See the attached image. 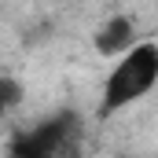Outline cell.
<instances>
[{"label": "cell", "mask_w": 158, "mask_h": 158, "mask_svg": "<svg viewBox=\"0 0 158 158\" xmlns=\"http://www.w3.org/2000/svg\"><path fill=\"white\" fill-rule=\"evenodd\" d=\"M155 77H158V44L143 40V44L129 48L125 59L110 70V77L103 85V114H114L121 107L136 103L140 96H147Z\"/></svg>", "instance_id": "obj_1"}, {"label": "cell", "mask_w": 158, "mask_h": 158, "mask_svg": "<svg viewBox=\"0 0 158 158\" xmlns=\"http://www.w3.org/2000/svg\"><path fill=\"white\" fill-rule=\"evenodd\" d=\"M81 140V125L74 114H59V118L40 121L37 129L15 136L7 158H74Z\"/></svg>", "instance_id": "obj_2"}, {"label": "cell", "mask_w": 158, "mask_h": 158, "mask_svg": "<svg viewBox=\"0 0 158 158\" xmlns=\"http://www.w3.org/2000/svg\"><path fill=\"white\" fill-rule=\"evenodd\" d=\"M132 22L129 19H110L99 33H96V48L103 52V55H125L129 52V44H132Z\"/></svg>", "instance_id": "obj_3"}, {"label": "cell", "mask_w": 158, "mask_h": 158, "mask_svg": "<svg viewBox=\"0 0 158 158\" xmlns=\"http://www.w3.org/2000/svg\"><path fill=\"white\" fill-rule=\"evenodd\" d=\"M19 99H22V88H19V81L4 77V81H0V114H4V110H11Z\"/></svg>", "instance_id": "obj_4"}]
</instances>
